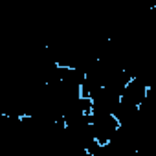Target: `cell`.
<instances>
[{"label": "cell", "mask_w": 156, "mask_h": 156, "mask_svg": "<svg viewBox=\"0 0 156 156\" xmlns=\"http://www.w3.org/2000/svg\"><path fill=\"white\" fill-rule=\"evenodd\" d=\"M149 90H151V85L141 79L140 75H132L130 77V81L125 85V88L121 90V101L129 103V105H134V107H141L149 96Z\"/></svg>", "instance_id": "cell-2"}, {"label": "cell", "mask_w": 156, "mask_h": 156, "mask_svg": "<svg viewBox=\"0 0 156 156\" xmlns=\"http://www.w3.org/2000/svg\"><path fill=\"white\" fill-rule=\"evenodd\" d=\"M92 136L99 145H107L119 129V123L112 114H90Z\"/></svg>", "instance_id": "cell-1"}]
</instances>
